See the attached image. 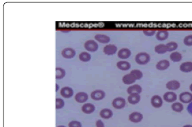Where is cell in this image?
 Returning a JSON list of instances; mask_svg holds the SVG:
<instances>
[{
	"label": "cell",
	"instance_id": "cell-1",
	"mask_svg": "<svg viewBox=\"0 0 192 127\" xmlns=\"http://www.w3.org/2000/svg\"><path fill=\"white\" fill-rule=\"evenodd\" d=\"M135 61L137 64L140 65H145L149 63L151 61L150 54L145 52H140L136 54Z\"/></svg>",
	"mask_w": 192,
	"mask_h": 127
},
{
	"label": "cell",
	"instance_id": "cell-2",
	"mask_svg": "<svg viewBox=\"0 0 192 127\" xmlns=\"http://www.w3.org/2000/svg\"><path fill=\"white\" fill-rule=\"evenodd\" d=\"M84 48L89 52H96L98 50V43L94 39H89L85 42L84 44Z\"/></svg>",
	"mask_w": 192,
	"mask_h": 127
},
{
	"label": "cell",
	"instance_id": "cell-3",
	"mask_svg": "<svg viewBox=\"0 0 192 127\" xmlns=\"http://www.w3.org/2000/svg\"><path fill=\"white\" fill-rule=\"evenodd\" d=\"M112 105L113 107L117 109V110H121L126 106V101L123 97H118L113 101Z\"/></svg>",
	"mask_w": 192,
	"mask_h": 127
},
{
	"label": "cell",
	"instance_id": "cell-4",
	"mask_svg": "<svg viewBox=\"0 0 192 127\" xmlns=\"http://www.w3.org/2000/svg\"><path fill=\"white\" fill-rule=\"evenodd\" d=\"M163 99L167 103H175L177 99V95L174 91H168L164 94Z\"/></svg>",
	"mask_w": 192,
	"mask_h": 127
},
{
	"label": "cell",
	"instance_id": "cell-5",
	"mask_svg": "<svg viewBox=\"0 0 192 127\" xmlns=\"http://www.w3.org/2000/svg\"><path fill=\"white\" fill-rule=\"evenodd\" d=\"M163 99L157 95H153L151 99V104L155 108H160L163 106Z\"/></svg>",
	"mask_w": 192,
	"mask_h": 127
},
{
	"label": "cell",
	"instance_id": "cell-6",
	"mask_svg": "<svg viewBox=\"0 0 192 127\" xmlns=\"http://www.w3.org/2000/svg\"><path fill=\"white\" fill-rule=\"evenodd\" d=\"M179 100L182 103H190L192 102V93L190 92H183L179 95Z\"/></svg>",
	"mask_w": 192,
	"mask_h": 127
},
{
	"label": "cell",
	"instance_id": "cell-7",
	"mask_svg": "<svg viewBox=\"0 0 192 127\" xmlns=\"http://www.w3.org/2000/svg\"><path fill=\"white\" fill-rule=\"evenodd\" d=\"M106 97V93L102 90H95L91 94V99L95 101H100L104 99Z\"/></svg>",
	"mask_w": 192,
	"mask_h": 127
},
{
	"label": "cell",
	"instance_id": "cell-8",
	"mask_svg": "<svg viewBox=\"0 0 192 127\" xmlns=\"http://www.w3.org/2000/svg\"><path fill=\"white\" fill-rule=\"evenodd\" d=\"M166 88L168 89L170 91H175L180 88V83L176 79H172L170 81H168L166 84Z\"/></svg>",
	"mask_w": 192,
	"mask_h": 127
},
{
	"label": "cell",
	"instance_id": "cell-9",
	"mask_svg": "<svg viewBox=\"0 0 192 127\" xmlns=\"http://www.w3.org/2000/svg\"><path fill=\"white\" fill-rule=\"evenodd\" d=\"M61 55L63 57L65 58V59H70L75 57L76 51L75 50L72 48H65L62 50Z\"/></svg>",
	"mask_w": 192,
	"mask_h": 127
},
{
	"label": "cell",
	"instance_id": "cell-10",
	"mask_svg": "<svg viewBox=\"0 0 192 127\" xmlns=\"http://www.w3.org/2000/svg\"><path fill=\"white\" fill-rule=\"evenodd\" d=\"M118 51L117 47L114 44H108L104 47L103 48V52L106 55L111 56L114 55V54H116V52Z\"/></svg>",
	"mask_w": 192,
	"mask_h": 127
},
{
	"label": "cell",
	"instance_id": "cell-11",
	"mask_svg": "<svg viewBox=\"0 0 192 127\" xmlns=\"http://www.w3.org/2000/svg\"><path fill=\"white\" fill-rule=\"evenodd\" d=\"M132 55V51L127 48L120 49L117 52V56L121 59H127Z\"/></svg>",
	"mask_w": 192,
	"mask_h": 127
},
{
	"label": "cell",
	"instance_id": "cell-12",
	"mask_svg": "<svg viewBox=\"0 0 192 127\" xmlns=\"http://www.w3.org/2000/svg\"><path fill=\"white\" fill-rule=\"evenodd\" d=\"M129 120L134 123H139L143 120V115L140 112L134 111L129 116Z\"/></svg>",
	"mask_w": 192,
	"mask_h": 127
},
{
	"label": "cell",
	"instance_id": "cell-13",
	"mask_svg": "<svg viewBox=\"0 0 192 127\" xmlns=\"http://www.w3.org/2000/svg\"><path fill=\"white\" fill-rule=\"evenodd\" d=\"M60 94L63 97L65 98V99H69V98L72 97L73 96L74 90L71 87L65 86V87H63V88L61 89Z\"/></svg>",
	"mask_w": 192,
	"mask_h": 127
},
{
	"label": "cell",
	"instance_id": "cell-14",
	"mask_svg": "<svg viewBox=\"0 0 192 127\" xmlns=\"http://www.w3.org/2000/svg\"><path fill=\"white\" fill-rule=\"evenodd\" d=\"M170 66V63L169 62V61L166 60V59H164V60H161L160 61H158L156 65V67L157 70L164 71V70H166L167 69H168Z\"/></svg>",
	"mask_w": 192,
	"mask_h": 127
},
{
	"label": "cell",
	"instance_id": "cell-15",
	"mask_svg": "<svg viewBox=\"0 0 192 127\" xmlns=\"http://www.w3.org/2000/svg\"><path fill=\"white\" fill-rule=\"evenodd\" d=\"M136 80H137V79H136L135 76L131 73H129L126 75H125L122 78L123 82L125 84H127V85L134 84Z\"/></svg>",
	"mask_w": 192,
	"mask_h": 127
},
{
	"label": "cell",
	"instance_id": "cell-16",
	"mask_svg": "<svg viewBox=\"0 0 192 127\" xmlns=\"http://www.w3.org/2000/svg\"><path fill=\"white\" fill-rule=\"evenodd\" d=\"M89 99L87 93L85 92H79L75 95V100L79 103H85Z\"/></svg>",
	"mask_w": 192,
	"mask_h": 127
},
{
	"label": "cell",
	"instance_id": "cell-17",
	"mask_svg": "<svg viewBox=\"0 0 192 127\" xmlns=\"http://www.w3.org/2000/svg\"><path fill=\"white\" fill-rule=\"evenodd\" d=\"M180 70L183 73H190L192 71V62L191 61H186L183 62L180 65Z\"/></svg>",
	"mask_w": 192,
	"mask_h": 127
},
{
	"label": "cell",
	"instance_id": "cell-18",
	"mask_svg": "<svg viewBox=\"0 0 192 127\" xmlns=\"http://www.w3.org/2000/svg\"><path fill=\"white\" fill-rule=\"evenodd\" d=\"M127 101L132 105H136L140 101V95L138 93L130 94L127 97Z\"/></svg>",
	"mask_w": 192,
	"mask_h": 127
},
{
	"label": "cell",
	"instance_id": "cell-19",
	"mask_svg": "<svg viewBox=\"0 0 192 127\" xmlns=\"http://www.w3.org/2000/svg\"><path fill=\"white\" fill-rule=\"evenodd\" d=\"M95 110V107L94 105L92 103H85L84 104L81 108V110L83 112V113L86 114H92L93 112H94Z\"/></svg>",
	"mask_w": 192,
	"mask_h": 127
},
{
	"label": "cell",
	"instance_id": "cell-20",
	"mask_svg": "<svg viewBox=\"0 0 192 127\" xmlns=\"http://www.w3.org/2000/svg\"><path fill=\"white\" fill-rule=\"evenodd\" d=\"M142 92V88L141 86L139 84H132V86H129L127 89V93L130 95L132 93H141Z\"/></svg>",
	"mask_w": 192,
	"mask_h": 127
},
{
	"label": "cell",
	"instance_id": "cell-21",
	"mask_svg": "<svg viewBox=\"0 0 192 127\" xmlns=\"http://www.w3.org/2000/svg\"><path fill=\"white\" fill-rule=\"evenodd\" d=\"M169 36V32L167 30H160L156 33V38L159 41H164Z\"/></svg>",
	"mask_w": 192,
	"mask_h": 127
},
{
	"label": "cell",
	"instance_id": "cell-22",
	"mask_svg": "<svg viewBox=\"0 0 192 127\" xmlns=\"http://www.w3.org/2000/svg\"><path fill=\"white\" fill-rule=\"evenodd\" d=\"M117 67L118 69L122 71H127L131 68V64L126 61H121L117 62Z\"/></svg>",
	"mask_w": 192,
	"mask_h": 127
},
{
	"label": "cell",
	"instance_id": "cell-23",
	"mask_svg": "<svg viewBox=\"0 0 192 127\" xmlns=\"http://www.w3.org/2000/svg\"><path fill=\"white\" fill-rule=\"evenodd\" d=\"M95 39L101 43H108L110 41V38L106 35L97 34L95 35Z\"/></svg>",
	"mask_w": 192,
	"mask_h": 127
},
{
	"label": "cell",
	"instance_id": "cell-24",
	"mask_svg": "<svg viewBox=\"0 0 192 127\" xmlns=\"http://www.w3.org/2000/svg\"><path fill=\"white\" fill-rule=\"evenodd\" d=\"M99 116L100 117L104 119H109L113 116V112L111 110L108 108L103 109L99 112Z\"/></svg>",
	"mask_w": 192,
	"mask_h": 127
},
{
	"label": "cell",
	"instance_id": "cell-25",
	"mask_svg": "<svg viewBox=\"0 0 192 127\" xmlns=\"http://www.w3.org/2000/svg\"><path fill=\"white\" fill-rule=\"evenodd\" d=\"M170 59L172 62L177 63L180 62V61L183 59V56L179 52L174 51L170 54Z\"/></svg>",
	"mask_w": 192,
	"mask_h": 127
},
{
	"label": "cell",
	"instance_id": "cell-26",
	"mask_svg": "<svg viewBox=\"0 0 192 127\" xmlns=\"http://www.w3.org/2000/svg\"><path fill=\"white\" fill-rule=\"evenodd\" d=\"M154 50L155 52L159 54H163L168 52L167 47H166V44H164V43H161V44H158L155 46Z\"/></svg>",
	"mask_w": 192,
	"mask_h": 127
},
{
	"label": "cell",
	"instance_id": "cell-27",
	"mask_svg": "<svg viewBox=\"0 0 192 127\" xmlns=\"http://www.w3.org/2000/svg\"><path fill=\"white\" fill-rule=\"evenodd\" d=\"M171 108L172 110L177 112V113H180V112H181L183 111L184 110V106L182 103L180 102H175L172 104L171 106Z\"/></svg>",
	"mask_w": 192,
	"mask_h": 127
},
{
	"label": "cell",
	"instance_id": "cell-28",
	"mask_svg": "<svg viewBox=\"0 0 192 127\" xmlns=\"http://www.w3.org/2000/svg\"><path fill=\"white\" fill-rule=\"evenodd\" d=\"M55 72H56V74H55V78L57 79H63L65 75V71L64 69H63L61 67H56L55 69Z\"/></svg>",
	"mask_w": 192,
	"mask_h": 127
},
{
	"label": "cell",
	"instance_id": "cell-29",
	"mask_svg": "<svg viewBox=\"0 0 192 127\" xmlns=\"http://www.w3.org/2000/svg\"><path fill=\"white\" fill-rule=\"evenodd\" d=\"M79 59L82 62H89L91 59V55L88 52H83L79 54Z\"/></svg>",
	"mask_w": 192,
	"mask_h": 127
},
{
	"label": "cell",
	"instance_id": "cell-30",
	"mask_svg": "<svg viewBox=\"0 0 192 127\" xmlns=\"http://www.w3.org/2000/svg\"><path fill=\"white\" fill-rule=\"evenodd\" d=\"M166 47H167L168 52H174L175 50H176L179 47L178 43H177L176 42H174V41H172V42H170L167 43L166 44Z\"/></svg>",
	"mask_w": 192,
	"mask_h": 127
},
{
	"label": "cell",
	"instance_id": "cell-31",
	"mask_svg": "<svg viewBox=\"0 0 192 127\" xmlns=\"http://www.w3.org/2000/svg\"><path fill=\"white\" fill-rule=\"evenodd\" d=\"M65 106L64 101L60 99V98H57L55 99V108L56 110H60V109L63 108Z\"/></svg>",
	"mask_w": 192,
	"mask_h": 127
},
{
	"label": "cell",
	"instance_id": "cell-32",
	"mask_svg": "<svg viewBox=\"0 0 192 127\" xmlns=\"http://www.w3.org/2000/svg\"><path fill=\"white\" fill-rule=\"evenodd\" d=\"M130 73L135 76L137 80H140L143 77V73L139 70H133Z\"/></svg>",
	"mask_w": 192,
	"mask_h": 127
},
{
	"label": "cell",
	"instance_id": "cell-33",
	"mask_svg": "<svg viewBox=\"0 0 192 127\" xmlns=\"http://www.w3.org/2000/svg\"><path fill=\"white\" fill-rule=\"evenodd\" d=\"M184 44L187 46H192V35H188L184 38Z\"/></svg>",
	"mask_w": 192,
	"mask_h": 127
},
{
	"label": "cell",
	"instance_id": "cell-34",
	"mask_svg": "<svg viewBox=\"0 0 192 127\" xmlns=\"http://www.w3.org/2000/svg\"><path fill=\"white\" fill-rule=\"evenodd\" d=\"M68 127H82V125L79 121H71L69 122Z\"/></svg>",
	"mask_w": 192,
	"mask_h": 127
},
{
	"label": "cell",
	"instance_id": "cell-35",
	"mask_svg": "<svg viewBox=\"0 0 192 127\" xmlns=\"http://www.w3.org/2000/svg\"><path fill=\"white\" fill-rule=\"evenodd\" d=\"M156 31L155 30H144L143 31V34H145L146 36H149V37L154 35L155 34H156Z\"/></svg>",
	"mask_w": 192,
	"mask_h": 127
},
{
	"label": "cell",
	"instance_id": "cell-36",
	"mask_svg": "<svg viewBox=\"0 0 192 127\" xmlns=\"http://www.w3.org/2000/svg\"><path fill=\"white\" fill-rule=\"evenodd\" d=\"M95 126L96 127H105L104 122H103L101 120H98L96 121Z\"/></svg>",
	"mask_w": 192,
	"mask_h": 127
},
{
	"label": "cell",
	"instance_id": "cell-37",
	"mask_svg": "<svg viewBox=\"0 0 192 127\" xmlns=\"http://www.w3.org/2000/svg\"><path fill=\"white\" fill-rule=\"evenodd\" d=\"M187 111H188V112H189V114L192 116V102L190 103L189 104V106H188Z\"/></svg>",
	"mask_w": 192,
	"mask_h": 127
},
{
	"label": "cell",
	"instance_id": "cell-38",
	"mask_svg": "<svg viewBox=\"0 0 192 127\" xmlns=\"http://www.w3.org/2000/svg\"><path fill=\"white\" fill-rule=\"evenodd\" d=\"M59 89H60V86H59L57 84H55V91L57 92Z\"/></svg>",
	"mask_w": 192,
	"mask_h": 127
},
{
	"label": "cell",
	"instance_id": "cell-39",
	"mask_svg": "<svg viewBox=\"0 0 192 127\" xmlns=\"http://www.w3.org/2000/svg\"><path fill=\"white\" fill-rule=\"evenodd\" d=\"M183 127H192V125H185V126H183Z\"/></svg>",
	"mask_w": 192,
	"mask_h": 127
},
{
	"label": "cell",
	"instance_id": "cell-40",
	"mask_svg": "<svg viewBox=\"0 0 192 127\" xmlns=\"http://www.w3.org/2000/svg\"><path fill=\"white\" fill-rule=\"evenodd\" d=\"M190 91H191V92H192V83H191V84L190 86Z\"/></svg>",
	"mask_w": 192,
	"mask_h": 127
},
{
	"label": "cell",
	"instance_id": "cell-41",
	"mask_svg": "<svg viewBox=\"0 0 192 127\" xmlns=\"http://www.w3.org/2000/svg\"><path fill=\"white\" fill-rule=\"evenodd\" d=\"M57 127H65V126H63V125H61V126H58Z\"/></svg>",
	"mask_w": 192,
	"mask_h": 127
}]
</instances>
